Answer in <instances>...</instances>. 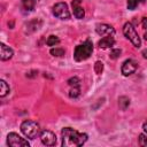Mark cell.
<instances>
[{
    "mask_svg": "<svg viewBox=\"0 0 147 147\" xmlns=\"http://www.w3.org/2000/svg\"><path fill=\"white\" fill-rule=\"evenodd\" d=\"M10 88H9V85L5 82V80H0V96L3 98L6 96L8 93H9Z\"/></svg>",
    "mask_w": 147,
    "mask_h": 147,
    "instance_id": "cell-15",
    "label": "cell"
},
{
    "mask_svg": "<svg viewBox=\"0 0 147 147\" xmlns=\"http://www.w3.org/2000/svg\"><path fill=\"white\" fill-rule=\"evenodd\" d=\"M123 33H124V36L133 44L134 47H137V48L140 47L141 40H140V38H139V36H138V32L136 31L134 26H133L130 22H127V23L124 24V26H123Z\"/></svg>",
    "mask_w": 147,
    "mask_h": 147,
    "instance_id": "cell-4",
    "label": "cell"
},
{
    "mask_svg": "<svg viewBox=\"0 0 147 147\" xmlns=\"http://www.w3.org/2000/svg\"><path fill=\"white\" fill-rule=\"evenodd\" d=\"M118 105H119V108L122 110H125L130 106V99L127 96H121L118 99Z\"/></svg>",
    "mask_w": 147,
    "mask_h": 147,
    "instance_id": "cell-16",
    "label": "cell"
},
{
    "mask_svg": "<svg viewBox=\"0 0 147 147\" xmlns=\"http://www.w3.org/2000/svg\"><path fill=\"white\" fill-rule=\"evenodd\" d=\"M21 131L26 138L34 139L40 132V126L36 121L26 119L21 124Z\"/></svg>",
    "mask_w": 147,
    "mask_h": 147,
    "instance_id": "cell-3",
    "label": "cell"
},
{
    "mask_svg": "<svg viewBox=\"0 0 147 147\" xmlns=\"http://www.w3.org/2000/svg\"><path fill=\"white\" fill-rule=\"evenodd\" d=\"M51 54L53 56H62V55H64V49L63 48H52Z\"/></svg>",
    "mask_w": 147,
    "mask_h": 147,
    "instance_id": "cell-20",
    "label": "cell"
},
{
    "mask_svg": "<svg viewBox=\"0 0 147 147\" xmlns=\"http://www.w3.org/2000/svg\"><path fill=\"white\" fill-rule=\"evenodd\" d=\"M141 28H142L144 38L147 40V17H142V20H141Z\"/></svg>",
    "mask_w": 147,
    "mask_h": 147,
    "instance_id": "cell-19",
    "label": "cell"
},
{
    "mask_svg": "<svg viewBox=\"0 0 147 147\" xmlns=\"http://www.w3.org/2000/svg\"><path fill=\"white\" fill-rule=\"evenodd\" d=\"M95 31L100 36H114L115 34V29L109 25V24H98L95 28Z\"/></svg>",
    "mask_w": 147,
    "mask_h": 147,
    "instance_id": "cell-10",
    "label": "cell"
},
{
    "mask_svg": "<svg viewBox=\"0 0 147 147\" xmlns=\"http://www.w3.org/2000/svg\"><path fill=\"white\" fill-rule=\"evenodd\" d=\"M7 144L11 147H21V146H26L29 147L30 144L28 140H25L24 138L20 137L17 133L15 132H10L8 136H7Z\"/></svg>",
    "mask_w": 147,
    "mask_h": 147,
    "instance_id": "cell-6",
    "label": "cell"
},
{
    "mask_svg": "<svg viewBox=\"0 0 147 147\" xmlns=\"http://www.w3.org/2000/svg\"><path fill=\"white\" fill-rule=\"evenodd\" d=\"M137 68H138L137 62L134 60H132V59H129V60H125L123 62L122 68H121V71H122V74L124 76H130L133 72H136Z\"/></svg>",
    "mask_w": 147,
    "mask_h": 147,
    "instance_id": "cell-8",
    "label": "cell"
},
{
    "mask_svg": "<svg viewBox=\"0 0 147 147\" xmlns=\"http://www.w3.org/2000/svg\"><path fill=\"white\" fill-rule=\"evenodd\" d=\"M139 145L140 146H147V136L146 134H139Z\"/></svg>",
    "mask_w": 147,
    "mask_h": 147,
    "instance_id": "cell-23",
    "label": "cell"
},
{
    "mask_svg": "<svg viewBox=\"0 0 147 147\" xmlns=\"http://www.w3.org/2000/svg\"><path fill=\"white\" fill-rule=\"evenodd\" d=\"M92 52H93V44L90 40H86L83 44L76 46L75 53H74V59L78 62L84 61L92 55Z\"/></svg>",
    "mask_w": 147,
    "mask_h": 147,
    "instance_id": "cell-2",
    "label": "cell"
},
{
    "mask_svg": "<svg viewBox=\"0 0 147 147\" xmlns=\"http://www.w3.org/2000/svg\"><path fill=\"white\" fill-rule=\"evenodd\" d=\"M142 56H144L145 59H147V49H145V51H142Z\"/></svg>",
    "mask_w": 147,
    "mask_h": 147,
    "instance_id": "cell-25",
    "label": "cell"
},
{
    "mask_svg": "<svg viewBox=\"0 0 147 147\" xmlns=\"http://www.w3.org/2000/svg\"><path fill=\"white\" fill-rule=\"evenodd\" d=\"M80 3H82V0H72V2H71L74 15L78 20H82L85 16V11H84V9H83V7H82Z\"/></svg>",
    "mask_w": 147,
    "mask_h": 147,
    "instance_id": "cell-11",
    "label": "cell"
},
{
    "mask_svg": "<svg viewBox=\"0 0 147 147\" xmlns=\"http://www.w3.org/2000/svg\"><path fill=\"white\" fill-rule=\"evenodd\" d=\"M60 42V39L56 37V36H49L48 38H47V40H46V44H47V46H55V45H57Z\"/></svg>",
    "mask_w": 147,
    "mask_h": 147,
    "instance_id": "cell-17",
    "label": "cell"
},
{
    "mask_svg": "<svg viewBox=\"0 0 147 147\" xmlns=\"http://www.w3.org/2000/svg\"><path fill=\"white\" fill-rule=\"evenodd\" d=\"M141 2H144V0H127V9L133 10L138 7V5H140Z\"/></svg>",
    "mask_w": 147,
    "mask_h": 147,
    "instance_id": "cell-18",
    "label": "cell"
},
{
    "mask_svg": "<svg viewBox=\"0 0 147 147\" xmlns=\"http://www.w3.org/2000/svg\"><path fill=\"white\" fill-rule=\"evenodd\" d=\"M121 53H122V51H121V49H118V48H115V49H113V51L110 52L109 56H110V59H114V60H115V59L119 57Z\"/></svg>",
    "mask_w": 147,
    "mask_h": 147,
    "instance_id": "cell-22",
    "label": "cell"
},
{
    "mask_svg": "<svg viewBox=\"0 0 147 147\" xmlns=\"http://www.w3.org/2000/svg\"><path fill=\"white\" fill-rule=\"evenodd\" d=\"M53 15L60 20H69L70 11L65 2H57L53 6Z\"/></svg>",
    "mask_w": 147,
    "mask_h": 147,
    "instance_id": "cell-5",
    "label": "cell"
},
{
    "mask_svg": "<svg viewBox=\"0 0 147 147\" xmlns=\"http://www.w3.org/2000/svg\"><path fill=\"white\" fill-rule=\"evenodd\" d=\"M40 139L41 142L46 146H54L56 144V136L49 130H44L40 133Z\"/></svg>",
    "mask_w": 147,
    "mask_h": 147,
    "instance_id": "cell-9",
    "label": "cell"
},
{
    "mask_svg": "<svg viewBox=\"0 0 147 147\" xmlns=\"http://www.w3.org/2000/svg\"><path fill=\"white\" fill-rule=\"evenodd\" d=\"M142 129H144V131L147 133V121L144 123V125H142Z\"/></svg>",
    "mask_w": 147,
    "mask_h": 147,
    "instance_id": "cell-24",
    "label": "cell"
},
{
    "mask_svg": "<svg viewBox=\"0 0 147 147\" xmlns=\"http://www.w3.org/2000/svg\"><path fill=\"white\" fill-rule=\"evenodd\" d=\"M37 0H22V8L25 13H30L36 8Z\"/></svg>",
    "mask_w": 147,
    "mask_h": 147,
    "instance_id": "cell-14",
    "label": "cell"
},
{
    "mask_svg": "<svg viewBox=\"0 0 147 147\" xmlns=\"http://www.w3.org/2000/svg\"><path fill=\"white\" fill-rule=\"evenodd\" d=\"M0 48H1V51H0V57H1V60H2V61L9 60V59L13 56V54H14L13 49H11L10 47H8L7 45H5L3 42H1Z\"/></svg>",
    "mask_w": 147,
    "mask_h": 147,
    "instance_id": "cell-12",
    "label": "cell"
},
{
    "mask_svg": "<svg viewBox=\"0 0 147 147\" xmlns=\"http://www.w3.org/2000/svg\"><path fill=\"white\" fill-rule=\"evenodd\" d=\"M94 70H95V72L98 75L102 74V71H103V63L101 61H96L95 64H94Z\"/></svg>",
    "mask_w": 147,
    "mask_h": 147,
    "instance_id": "cell-21",
    "label": "cell"
},
{
    "mask_svg": "<svg viewBox=\"0 0 147 147\" xmlns=\"http://www.w3.org/2000/svg\"><path fill=\"white\" fill-rule=\"evenodd\" d=\"M114 44H115L114 36H106L99 41V47L100 48H109V47H113Z\"/></svg>",
    "mask_w": 147,
    "mask_h": 147,
    "instance_id": "cell-13",
    "label": "cell"
},
{
    "mask_svg": "<svg viewBox=\"0 0 147 147\" xmlns=\"http://www.w3.org/2000/svg\"><path fill=\"white\" fill-rule=\"evenodd\" d=\"M68 85L70 86L69 96L71 99H77L80 95V80L77 77H71L68 80Z\"/></svg>",
    "mask_w": 147,
    "mask_h": 147,
    "instance_id": "cell-7",
    "label": "cell"
},
{
    "mask_svg": "<svg viewBox=\"0 0 147 147\" xmlns=\"http://www.w3.org/2000/svg\"><path fill=\"white\" fill-rule=\"evenodd\" d=\"M62 134V146L63 147H79L84 145L87 140V134L78 132L71 127H63L61 131Z\"/></svg>",
    "mask_w": 147,
    "mask_h": 147,
    "instance_id": "cell-1",
    "label": "cell"
}]
</instances>
